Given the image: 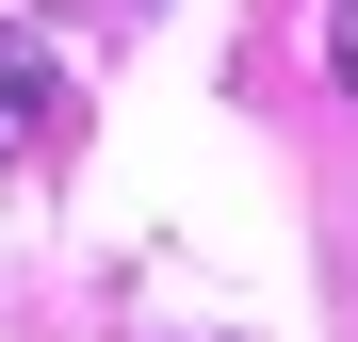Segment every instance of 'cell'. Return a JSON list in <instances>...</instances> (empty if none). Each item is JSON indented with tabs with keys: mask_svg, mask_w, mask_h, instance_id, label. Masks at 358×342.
I'll return each mask as SVG.
<instances>
[{
	"mask_svg": "<svg viewBox=\"0 0 358 342\" xmlns=\"http://www.w3.org/2000/svg\"><path fill=\"white\" fill-rule=\"evenodd\" d=\"M342 17H358V0H342Z\"/></svg>",
	"mask_w": 358,
	"mask_h": 342,
	"instance_id": "cell-3",
	"label": "cell"
},
{
	"mask_svg": "<svg viewBox=\"0 0 358 342\" xmlns=\"http://www.w3.org/2000/svg\"><path fill=\"white\" fill-rule=\"evenodd\" d=\"M326 49H342V98H358V17H342V33H326Z\"/></svg>",
	"mask_w": 358,
	"mask_h": 342,
	"instance_id": "cell-2",
	"label": "cell"
},
{
	"mask_svg": "<svg viewBox=\"0 0 358 342\" xmlns=\"http://www.w3.org/2000/svg\"><path fill=\"white\" fill-rule=\"evenodd\" d=\"M49 131H66V82H49V49L0 17V163H33Z\"/></svg>",
	"mask_w": 358,
	"mask_h": 342,
	"instance_id": "cell-1",
	"label": "cell"
}]
</instances>
